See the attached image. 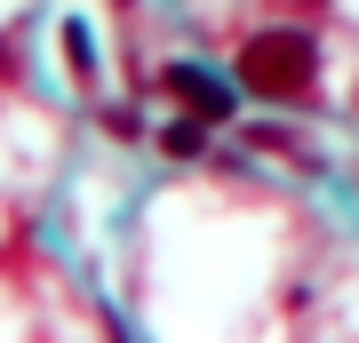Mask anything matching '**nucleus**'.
Here are the masks:
<instances>
[{
	"mask_svg": "<svg viewBox=\"0 0 359 343\" xmlns=\"http://www.w3.org/2000/svg\"><path fill=\"white\" fill-rule=\"evenodd\" d=\"M311 80H320V48H311V32H256V40L240 48V88L264 96V104L311 96Z\"/></svg>",
	"mask_w": 359,
	"mask_h": 343,
	"instance_id": "nucleus-1",
	"label": "nucleus"
},
{
	"mask_svg": "<svg viewBox=\"0 0 359 343\" xmlns=\"http://www.w3.org/2000/svg\"><path fill=\"white\" fill-rule=\"evenodd\" d=\"M160 80H168V96H184L208 128H216V120H231V88H224L216 72H200V64H168Z\"/></svg>",
	"mask_w": 359,
	"mask_h": 343,
	"instance_id": "nucleus-2",
	"label": "nucleus"
},
{
	"mask_svg": "<svg viewBox=\"0 0 359 343\" xmlns=\"http://www.w3.org/2000/svg\"><path fill=\"white\" fill-rule=\"evenodd\" d=\"M56 48H65L72 80H96V40H88V25H80V16H65V32H56Z\"/></svg>",
	"mask_w": 359,
	"mask_h": 343,
	"instance_id": "nucleus-3",
	"label": "nucleus"
},
{
	"mask_svg": "<svg viewBox=\"0 0 359 343\" xmlns=\"http://www.w3.org/2000/svg\"><path fill=\"white\" fill-rule=\"evenodd\" d=\"M160 144H168L176 160H200V152H208V120H200V112H192V120H176V128H168Z\"/></svg>",
	"mask_w": 359,
	"mask_h": 343,
	"instance_id": "nucleus-4",
	"label": "nucleus"
}]
</instances>
